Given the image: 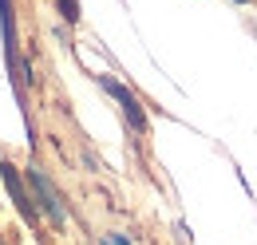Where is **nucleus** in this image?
<instances>
[{
  "instance_id": "4",
  "label": "nucleus",
  "mask_w": 257,
  "mask_h": 245,
  "mask_svg": "<svg viewBox=\"0 0 257 245\" xmlns=\"http://www.w3.org/2000/svg\"><path fill=\"white\" fill-rule=\"evenodd\" d=\"M0 24H4V56H8V67L16 71V16H12V0H0Z\"/></svg>"
},
{
  "instance_id": "5",
  "label": "nucleus",
  "mask_w": 257,
  "mask_h": 245,
  "mask_svg": "<svg viewBox=\"0 0 257 245\" xmlns=\"http://www.w3.org/2000/svg\"><path fill=\"white\" fill-rule=\"evenodd\" d=\"M237 4H245V0H237Z\"/></svg>"
},
{
  "instance_id": "2",
  "label": "nucleus",
  "mask_w": 257,
  "mask_h": 245,
  "mask_svg": "<svg viewBox=\"0 0 257 245\" xmlns=\"http://www.w3.org/2000/svg\"><path fill=\"white\" fill-rule=\"evenodd\" d=\"M32 190H36V198H40V206L48 210V217H52V221H64L60 194H56V190H52V182L44 178V170H32Z\"/></svg>"
},
{
  "instance_id": "1",
  "label": "nucleus",
  "mask_w": 257,
  "mask_h": 245,
  "mask_svg": "<svg viewBox=\"0 0 257 245\" xmlns=\"http://www.w3.org/2000/svg\"><path fill=\"white\" fill-rule=\"evenodd\" d=\"M0 178L8 186V194H12V202H16V210L24 214V221H36V210H32V198H28V190L20 182V174H16V166H8V162H0Z\"/></svg>"
},
{
  "instance_id": "3",
  "label": "nucleus",
  "mask_w": 257,
  "mask_h": 245,
  "mask_svg": "<svg viewBox=\"0 0 257 245\" xmlns=\"http://www.w3.org/2000/svg\"><path fill=\"white\" fill-rule=\"evenodd\" d=\"M99 83H103V87H107V91L115 95V99H119V103H123V111H127V119L135 122V127H139V131H143V127H147V115H143V111H139V103H135V99H131V91L127 87H123V83H115V79H107V75H103V79H99Z\"/></svg>"
}]
</instances>
